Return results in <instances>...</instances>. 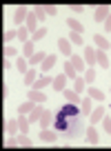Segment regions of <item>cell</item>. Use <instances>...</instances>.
I'll list each match as a JSON object with an SVG mask.
<instances>
[{"mask_svg": "<svg viewBox=\"0 0 111 151\" xmlns=\"http://www.w3.org/2000/svg\"><path fill=\"white\" fill-rule=\"evenodd\" d=\"M51 82H53V78H51V76H40V78H38V80L33 82V89L42 91V89H45L47 85H51Z\"/></svg>", "mask_w": 111, "mask_h": 151, "instance_id": "8992f818", "label": "cell"}, {"mask_svg": "<svg viewBox=\"0 0 111 151\" xmlns=\"http://www.w3.org/2000/svg\"><path fill=\"white\" fill-rule=\"evenodd\" d=\"M84 62H87V65L89 67H93V65H96V51H93V47H87V49H84Z\"/></svg>", "mask_w": 111, "mask_h": 151, "instance_id": "e0dca14e", "label": "cell"}, {"mask_svg": "<svg viewBox=\"0 0 111 151\" xmlns=\"http://www.w3.org/2000/svg\"><path fill=\"white\" fill-rule=\"evenodd\" d=\"M69 9H71V11H76V14H80L84 7H82V5H78V2H74V5H69Z\"/></svg>", "mask_w": 111, "mask_h": 151, "instance_id": "7bdbcfd3", "label": "cell"}, {"mask_svg": "<svg viewBox=\"0 0 111 151\" xmlns=\"http://www.w3.org/2000/svg\"><path fill=\"white\" fill-rule=\"evenodd\" d=\"M76 87H74V91H76V93H82V91H84V85H87V82H84V78H80V76H78V78H76Z\"/></svg>", "mask_w": 111, "mask_h": 151, "instance_id": "d6a6232c", "label": "cell"}, {"mask_svg": "<svg viewBox=\"0 0 111 151\" xmlns=\"http://www.w3.org/2000/svg\"><path fill=\"white\" fill-rule=\"evenodd\" d=\"M27 16H29L27 5H20L18 9H16V14H14V22L16 24H22V20H27Z\"/></svg>", "mask_w": 111, "mask_h": 151, "instance_id": "277c9868", "label": "cell"}, {"mask_svg": "<svg viewBox=\"0 0 111 151\" xmlns=\"http://www.w3.org/2000/svg\"><path fill=\"white\" fill-rule=\"evenodd\" d=\"M29 58H18V60H16V67H18V71H20V73H27V71H29Z\"/></svg>", "mask_w": 111, "mask_h": 151, "instance_id": "d4e9b609", "label": "cell"}, {"mask_svg": "<svg viewBox=\"0 0 111 151\" xmlns=\"http://www.w3.org/2000/svg\"><path fill=\"white\" fill-rule=\"evenodd\" d=\"M14 38H18V29H9V31H5V42H9V40H14Z\"/></svg>", "mask_w": 111, "mask_h": 151, "instance_id": "8d00e7d4", "label": "cell"}, {"mask_svg": "<svg viewBox=\"0 0 111 151\" xmlns=\"http://www.w3.org/2000/svg\"><path fill=\"white\" fill-rule=\"evenodd\" d=\"M45 11H47V16H56L58 14V7L56 5H45Z\"/></svg>", "mask_w": 111, "mask_h": 151, "instance_id": "ab89813d", "label": "cell"}, {"mask_svg": "<svg viewBox=\"0 0 111 151\" xmlns=\"http://www.w3.org/2000/svg\"><path fill=\"white\" fill-rule=\"evenodd\" d=\"M93 80H96V71H93V67H89V69L84 71V82H87V85H93Z\"/></svg>", "mask_w": 111, "mask_h": 151, "instance_id": "4dcf8cb0", "label": "cell"}, {"mask_svg": "<svg viewBox=\"0 0 111 151\" xmlns=\"http://www.w3.org/2000/svg\"><path fill=\"white\" fill-rule=\"evenodd\" d=\"M27 98L40 104V102H45V100H47V93H42V91H38V89H31V91L27 93Z\"/></svg>", "mask_w": 111, "mask_h": 151, "instance_id": "30bf717a", "label": "cell"}, {"mask_svg": "<svg viewBox=\"0 0 111 151\" xmlns=\"http://www.w3.org/2000/svg\"><path fill=\"white\" fill-rule=\"evenodd\" d=\"M58 49H60L65 56H71V45H69L67 38H58Z\"/></svg>", "mask_w": 111, "mask_h": 151, "instance_id": "d6986e66", "label": "cell"}, {"mask_svg": "<svg viewBox=\"0 0 111 151\" xmlns=\"http://www.w3.org/2000/svg\"><path fill=\"white\" fill-rule=\"evenodd\" d=\"M18 124H20V133H27V131H29V124H31V122H29V118H25L22 113H20Z\"/></svg>", "mask_w": 111, "mask_h": 151, "instance_id": "f1b7e54d", "label": "cell"}, {"mask_svg": "<svg viewBox=\"0 0 111 151\" xmlns=\"http://www.w3.org/2000/svg\"><path fill=\"white\" fill-rule=\"evenodd\" d=\"M2 67H5V69H11V62H9V60L5 58V60H2Z\"/></svg>", "mask_w": 111, "mask_h": 151, "instance_id": "bcb514c9", "label": "cell"}, {"mask_svg": "<svg viewBox=\"0 0 111 151\" xmlns=\"http://www.w3.org/2000/svg\"><path fill=\"white\" fill-rule=\"evenodd\" d=\"M18 145H20V142H18V138H16V136L7 138V142H5V147H9V149H11V147H18Z\"/></svg>", "mask_w": 111, "mask_h": 151, "instance_id": "f35d334b", "label": "cell"}, {"mask_svg": "<svg viewBox=\"0 0 111 151\" xmlns=\"http://www.w3.org/2000/svg\"><path fill=\"white\" fill-rule=\"evenodd\" d=\"M93 40H96V45H98V49H102V51H107V49L111 47V42L107 40L102 33H93Z\"/></svg>", "mask_w": 111, "mask_h": 151, "instance_id": "52a82bcc", "label": "cell"}, {"mask_svg": "<svg viewBox=\"0 0 111 151\" xmlns=\"http://www.w3.org/2000/svg\"><path fill=\"white\" fill-rule=\"evenodd\" d=\"M80 109H82V116H91L93 109H91V98H89V96H87V98H82V102H80Z\"/></svg>", "mask_w": 111, "mask_h": 151, "instance_id": "7402d4cb", "label": "cell"}, {"mask_svg": "<svg viewBox=\"0 0 111 151\" xmlns=\"http://www.w3.org/2000/svg\"><path fill=\"white\" fill-rule=\"evenodd\" d=\"M36 80H38V71L36 69H29L27 73H25V85H33Z\"/></svg>", "mask_w": 111, "mask_h": 151, "instance_id": "4316f807", "label": "cell"}, {"mask_svg": "<svg viewBox=\"0 0 111 151\" xmlns=\"http://www.w3.org/2000/svg\"><path fill=\"white\" fill-rule=\"evenodd\" d=\"M36 104H38V102H33V100H29V98H27L25 102H20V104H18V111H20V113H31L33 109H36Z\"/></svg>", "mask_w": 111, "mask_h": 151, "instance_id": "7c38bea8", "label": "cell"}, {"mask_svg": "<svg viewBox=\"0 0 111 151\" xmlns=\"http://www.w3.org/2000/svg\"><path fill=\"white\" fill-rule=\"evenodd\" d=\"M2 96H5V98L9 96V87H7V85H2Z\"/></svg>", "mask_w": 111, "mask_h": 151, "instance_id": "f6af8a7d", "label": "cell"}, {"mask_svg": "<svg viewBox=\"0 0 111 151\" xmlns=\"http://www.w3.org/2000/svg\"><path fill=\"white\" fill-rule=\"evenodd\" d=\"M65 85H67V73H58L53 78V82H51V87L56 91H65Z\"/></svg>", "mask_w": 111, "mask_h": 151, "instance_id": "5b68a950", "label": "cell"}, {"mask_svg": "<svg viewBox=\"0 0 111 151\" xmlns=\"http://www.w3.org/2000/svg\"><path fill=\"white\" fill-rule=\"evenodd\" d=\"M33 14H36V16H38V20H40V22H42V20L47 18V11H45V5H36V7H33Z\"/></svg>", "mask_w": 111, "mask_h": 151, "instance_id": "f546056e", "label": "cell"}, {"mask_svg": "<svg viewBox=\"0 0 111 151\" xmlns=\"http://www.w3.org/2000/svg\"><path fill=\"white\" fill-rule=\"evenodd\" d=\"M56 138H58L56 131H49V129H42L40 131V140H45V142H56Z\"/></svg>", "mask_w": 111, "mask_h": 151, "instance_id": "44dd1931", "label": "cell"}, {"mask_svg": "<svg viewBox=\"0 0 111 151\" xmlns=\"http://www.w3.org/2000/svg\"><path fill=\"white\" fill-rule=\"evenodd\" d=\"M96 62H98L100 67H105V69H107V67H109V58H107V51L98 49V51H96Z\"/></svg>", "mask_w": 111, "mask_h": 151, "instance_id": "ac0fdd59", "label": "cell"}, {"mask_svg": "<svg viewBox=\"0 0 111 151\" xmlns=\"http://www.w3.org/2000/svg\"><path fill=\"white\" fill-rule=\"evenodd\" d=\"M47 31H49V29H47V27H40V29H38L36 33H31V42H36V40H40V38H45V36H47Z\"/></svg>", "mask_w": 111, "mask_h": 151, "instance_id": "1f68e13d", "label": "cell"}, {"mask_svg": "<svg viewBox=\"0 0 111 151\" xmlns=\"http://www.w3.org/2000/svg\"><path fill=\"white\" fill-rule=\"evenodd\" d=\"M18 142H20L22 147H31V145H33V142L27 138V133H20V136H18Z\"/></svg>", "mask_w": 111, "mask_h": 151, "instance_id": "74e56055", "label": "cell"}, {"mask_svg": "<svg viewBox=\"0 0 111 151\" xmlns=\"http://www.w3.org/2000/svg\"><path fill=\"white\" fill-rule=\"evenodd\" d=\"M16 53H18V49H16V47H5V56H7V58L16 56Z\"/></svg>", "mask_w": 111, "mask_h": 151, "instance_id": "b9f144b4", "label": "cell"}, {"mask_svg": "<svg viewBox=\"0 0 111 151\" xmlns=\"http://www.w3.org/2000/svg\"><path fill=\"white\" fill-rule=\"evenodd\" d=\"M65 73H67V78H71V80H76V78H78V71H76V67L71 65V60L65 62Z\"/></svg>", "mask_w": 111, "mask_h": 151, "instance_id": "cb8c5ba5", "label": "cell"}, {"mask_svg": "<svg viewBox=\"0 0 111 151\" xmlns=\"http://www.w3.org/2000/svg\"><path fill=\"white\" fill-rule=\"evenodd\" d=\"M105 116H107V109H105V107H98V109H93V111H91V124H96L98 120H102Z\"/></svg>", "mask_w": 111, "mask_h": 151, "instance_id": "2e32d148", "label": "cell"}, {"mask_svg": "<svg viewBox=\"0 0 111 151\" xmlns=\"http://www.w3.org/2000/svg\"><path fill=\"white\" fill-rule=\"evenodd\" d=\"M33 53H36V49H33V42H31V40H29V42H25V45H22V56H25V58H31Z\"/></svg>", "mask_w": 111, "mask_h": 151, "instance_id": "83f0119b", "label": "cell"}, {"mask_svg": "<svg viewBox=\"0 0 111 151\" xmlns=\"http://www.w3.org/2000/svg\"><path fill=\"white\" fill-rule=\"evenodd\" d=\"M25 22H27L25 27H27V29H29L31 33H36V31H38V16H36V14H29Z\"/></svg>", "mask_w": 111, "mask_h": 151, "instance_id": "9c48e42d", "label": "cell"}, {"mask_svg": "<svg viewBox=\"0 0 111 151\" xmlns=\"http://www.w3.org/2000/svg\"><path fill=\"white\" fill-rule=\"evenodd\" d=\"M102 127H105V131L111 136V118H107V116H105V118H102Z\"/></svg>", "mask_w": 111, "mask_h": 151, "instance_id": "60d3db41", "label": "cell"}, {"mask_svg": "<svg viewBox=\"0 0 111 151\" xmlns=\"http://www.w3.org/2000/svg\"><path fill=\"white\" fill-rule=\"evenodd\" d=\"M109 14H111V7L109 5H98V9L93 11V20H96V22H105Z\"/></svg>", "mask_w": 111, "mask_h": 151, "instance_id": "7a4b0ae2", "label": "cell"}, {"mask_svg": "<svg viewBox=\"0 0 111 151\" xmlns=\"http://www.w3.org/2000/svg\"><path fill=\"white\" fill-rule=\"evenodd\" d=\"M45 58H47V53L40 49V51H36L31 58H29V65H33V67H36V65H42V60H45Z\"/></svg>", "mask_w": 111, "mask_h": 151, "instance_id": "ffe728a7", "label": "cell"}, {"mask_svg": "<svg viewBox=\"0 0 111 151\" xmlns=\"http://www.w3.org/2000/svg\"><path fill=\"white\" fill-rule=\"evenodd\" d=\"M71 65L76 67V71H78V73H84V71H87V62H84V58H80V56H74L71 58Z\"/></svg>", "mask_w": 111, "mask_h": 151, "instance_id": "4fadbf2b", "label": "cell"}, {"mask_svg": "<svg viewBox=\"0 0 111 151\" xmlns=\"http://www.w3.org/2000/svg\"><path fill=\"white\" fill-rule=\"evenodd\" d=\"M53 129L58 136L67 138V140H80L82 133L87 131L82 116H65L60 111L53 116Z\"/></svg>", "mask_w": 111, "mask_h": 151, "instance_id": "6da1fadb", "label": "cell"}, {"mask_svg": "<svg viewBox=\"0 0 111 151\" xmlns=\"http://www.w3.org/2000/svg\"><path fill=\"white\" fill-rule=\"evenodd\" d=\"M56 58H58V56H53V53H47V58L42 60V65H40V69L45 71V73H47V71H49L51 67L56 65Z\"/></svg>", "mask_w": 111, "mask_h": 151, "instance_id": "5bb4252c", "label": "cell"}, {"mask_svg": "<svg viewBox=\"0 0 111 151\" xmlns=\"http://www.w3.org/2000/svg\"><path fill=\"white\" fill-rule=\"evenodd\" d=\"M67 24H69V29L71 31H76V33H82V22H78L76 18H67Z\"/></svg>", "mask_w": 111, "mask_h": 151, "instance_id": "603a6c76", "label": "cell"}, {"mask_svg": "<svg viewBox=\"0 0 111 151\" xmlns=\"http://www.w3.org/2000/svg\"><path fill=\"white\" fill-rule=\"evenodd\" d=\"M84 133H87V140L91 142V145H98V142H100V138H98V131H96V124H89Z\"/></svg>", "mask_w": 111, "mask_h": 151, "instance_id": "ba28073f", "label": "cell"}, {"mask_svg": "<svg viewBox=\"0 0 111 151\" xmlns=\"http://www.w3.org/2000/svg\"><path fill=\"white\" fill-rule=\"evenodd\" d=\"M53 116H56L53 111H49V109H45V111H42V116H40V120H38V124H40V129H49L51 124H53Z\"/></svg>", "mask_w": 111, "mask_h": 151, "instance_id": "3957f363", "label": "cell"}, {"mask_svg": "<svg viewBox=\"0 0 111 151\" xmlns=\"http://www.w3.org/2000/svg\"><path fill=\"white\" fill-rule=\"evenodd\" d=\"M42 111H45V109H42L40 104H36V109L29 113V122H38V120H40V116H42Z\"/></svg>", "mask_w": 111, "mask_h": 151, "instance_id": "484cf974", "label": "cell"}, {"mask_svg": "<svg viewBox=\"0 0 111 151\" xmlns=\"http://www.w3.org/2000/svg\"><path fill=\"white\" fill-rule=\"evenodd\" d=\"M89 98H96V100H105V93H102L100 89H96V87H91V89H89Z\"/></svg>", "mask_w": 111, "mask_h": 151, "instance_id": "836d02e7", "label": "cell"}, {"mask_svg": "<svg viewBox=\"0 0 111 151\" xmlns=\"http://www.w3.org/2000/svg\"><path fill=\"white\" fill-rule=\"evenodd\" d=\"M102 24H105V31H111V14L107 16V20H105Z\"/></svg>", "mask_w": 111, "mask_h": 151, "instance_id": "ee69618b", "label": "cell"}, {"mask_svg": "<svg viewBox=\"0 0 111 151\" xmlns=\"http://www.w3.org/2000/svg\"><path fill=\"white\" fill-rule=\"evenodd\" d=\"M69 40H71V42H76V45H82L84 42V40H82V33H76V31L69 33Z\"/></svg>", "mask_w": 111, "mask_h": 151, "instance_id": "e575fe53", "label": "cell"}, {"mask_svg": "<svg viewBox=\"0 0 111 151\" xmlns=\"http://www.w3.org/2000/svg\"><path fill=\"white\" fill-rule=\"evenodd\" d=\"M62 93H65L67 102H74V104H80V102H82V98H80V93H76L74 89H65V91H62Z\"/></svg>", "mask_w": 111, "mask_h": 151, "instance_id": "8fae6325", "label": "cell"}, {"mask_svg": "<svg viewBox=\"0 0 111 151\" xmlns=\"http://www.w3.org/2000/svg\"><path fill=\"white\" fill-rule=\"evenodd\" d=\"M27 38H29V29H27V27H20V29H18V40H25V42H29Z\"/></svg>", "mask_w": 111, "mask_h": 151, "instance_id": "d590c367", "label": "cell"}, {"mask_svg": "<svg viewBox=\"0 0 111 151\" xmlns=\"http://www.w3.org/2000/svg\"><path fill=\"white\" fill-rule=\"evenodd\" d=\"M5 131L7 133H9V136H16V133H18L20 131V124H18V120H7V122H5Z\"/></svg>", "mask_w": 111, "mask_h": 151, "instance_id": "9a60e30c", "label": "cell"}]
</instances>
